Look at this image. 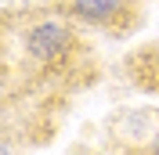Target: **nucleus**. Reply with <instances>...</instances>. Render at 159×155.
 Here are the masks:
<instances>
[{
  "label": "nucleus",
  "mask_w": 159,
  "mask_h": 155,
  "mask_svg": "<svg viewBox=\"0 0 159 155\" xmlns=\"http://www.w3.org/2000/svg\"><path fill=\"white\" fill-rule=\"evenodd\" d=\"M123 79L141 94L159 97V40L130 47L123 54Z\"/></svg>",
  "instance_id": "obj_4"
},
{
  "label": "nucleus",
  "mask_w": 159,
  "mask_h": 155,
  "mask_svg": "<svg viewBox=\"0 0 159 155\" xmlns=\"http://www.w3.org/2000/svg\"><path fill=\"white\" fill-rule=\"evenodd\" d=\"M105 141L116 155H159V108H116L105 119Z\"/></svg>",
  "instance_id": "obj_2"
},
{
  "label": "nucleus",
  "mask_w": 159,
  "mask_h": 155,
  "mask_svg": "<svg viewBox=\"0 0 159 155\" xmlns=\"http://www.w3.org/2000/svg\"><path fill=\"white\" fill-rule=\"evenodd\" d=\"M65 11L83 29H98L109 36H130L145 22V0H69Z\"/></svg>",
  "instance_id": "obj_3"
},
{
  "label": "nucleus",
  "mask_w": 159,
  "mask_h": 155,
  "mask_svg": "<svg viewBox=\"0 0 159 155\" xmlns=\"http://www.w3.org/2000/svg\"><path fill=\"white\" fill-rule=\"evenodd\" d=\"M83 25L69 11H22L4 18V79H22L25 94L65 97L98 76Z\"/></svg>",
  "instance_id": "obj_1"
}]
</instances>
